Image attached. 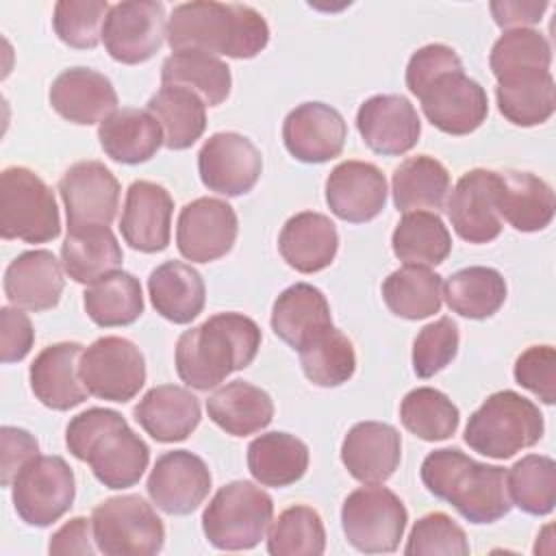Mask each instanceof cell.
<instances>
[{
	"label": "cell",
	"instance_id": "cell-1",
	"mask_svg": "<svg viewBox=\"0 0 556 556\" xmlns=\"http://www.w3.org/2000/svg\"><path fill=\"white\" fill-rule=\"evenodd\" d=\"M165 39L174 52L193 50L213 56L252 59L265 50L269 26L250 4L195 0L172 9Z\"/></svg>",
	"mask_w": 556,
	"mask_h": 556
},
{
	"label": "cell",
	"instance_id": "cell-2",
	"mask_svg": "<svg viewBox=\"0 0 556 556\" xmlns=\"http://www.w3.org/2000/svg\"><path fill=\"white\" fill-rule=\"evenodd\" d=\"M261 328L243 313H217L185 330L176 343V371L185 384L208 391L245 369L261 348Z\"/></svg>",
	"mask_w": 556,
	"mask_h": 556
},
{
	"label": "cell",
	"instance_id": "cell-3",
	"mask_svg": "<svg viewBox=\"0 0 556 556\" xmlns=\"http://www.w3.org/2000/svg\"><path fill=\"white\" fill-rule=\"evenodd\" d=\"M72 456L87 463L106 489H128L148 469L150 447L130 430L126 419L111 408H87L65 430Z\"/></svg>",
	"mask_w": 556,
	"mask_h": 556
},
{
	"label": "cell",
	"instance_id": "cell-4",
	"mask_svg": "<svg viewBox=\"0 0 556 556\" xmlns=\"http://www.w3.org/2000/svg\"><path fill=\"white\" fill-rule=\"evenodd\" d=\"M421 482L471 523H493L513 508L506 469L478 463L458 447L430 452L421 463Z\"/></svg>",
	"mask_w": 556,
	"mask_h": 556
},
{
	"label": "cell",
	"instance_id": "cell-5",
	"mask_svg": "<svg viewBox=\"0 0 556 556\" xmlns=\"http://www.w3.org/2000/svg\"><path fill=\"white\" fill-rule=\"evenodd\" d=\"M543 430L545 424L539 406L517 391L504 389L491 393L471 413L465 428V443L482 456L506 460L536 445Z\"/></svg>",
	"mask_w": 556,
	"mask_h": 556
},
{
	"label": "cell",
	"instance_id": "cell-6",
	"mask_svg": "<svg viewBox=\"0 0 556 556\" xmlns=\"http://www.w3.org/2000/svg\"><path fill=\"white\" fill-rule=\"evenodd\" d=\"M274 517L271 497L248 480L224 484L202 513L206 541L226 552L252 549L265 536Z\"/></svg>",
	"mask_w": 556,
	"mask_h": 556
},
{
	"label": "cell",
	"instance_id": "cell-7",
	"mask_svg": "<svg viewBox=\"0 0 556 556\" xmlns=\"http://www.w3.org/2000/svg\"><path fill=\"white\" fill-rule=\"evenodd\" d=\"M0 235L24 243H46L61 235L54 191L28 167L0 174Z\"/></svg>",
	"mask_w": 556,
	"mask_h": 556
},
{
	"label": "cell",
	"instance_id": "cell-8",
	"mask_svg": "<svg viewBox=\"0 0 556 556\" xmlns=\"http://www.w3.org/2000/svg\"><path fill=\"white\" fill-rule=\"evenodd\" d=\"M96 545L106 556H152L165 543V526L139 495L106 497L91 515Z\"/></svg>",
	"mask_w": 556,
	"mask_h": 556
},
{
	"label": "cell",
	"instance_id": "cell-9",
	"mask_svg": "<svg viewBox=\"0 0 556 556\" xmlns=\"http://www.w3.org/2000/svg\"><path fill=\"white\" fill-rule=\"evenodd\" d=\"M408 513L404 502L387 486L369 484L352 491L341 506V528L350 545L365 554L397 549Z\"/></svg>",
	"mask_w": 556,
	"mask_h": 556
},
{
	"label": "cell",
	"instance_id": "cell-10",
	"mask_svg": "<svg viewBox=\"0 0 556 556\" xmlns=\"http://www.w3.org/2000/svg\"><path fill=\"white\" fill-rule=\"evenodd\" d=\"M74 495V471L61 456H33L11 482L15 513L37 528L59 521L72 508Z\"/></svg>",
	"mask_w": 556,
	"mask_h": 556
},
{
	"label": "cell",
	"instance_id": "cell-11",
	"mask_svg": "<svg viewBox=\"0 0 556 556\" xmlns=\"http://www.w3.org/2000/svg\"><path fill=\"white\" fill-rule=\"evenodd\" d=\"M80 378L89 395L124 404L146 384V358L124 337H100L80 356Z\"/></svg>",
	"mask_w": 556,
	"mask_h": 556
},
{
	"label": "cell",
	"instance_id": "cell-12",
	"mask_svg": "<svg viewBox=\"0 0 556 556\" xmlns=\"http://www.w3.org/2000/svg\"><path fill=\"white\" fill-rule=\"evenodd\" d=\"M165 7L156 0H128L111 4L102 41L111 59L137 65L152 59L167 33Z\"/></svg>",
	"mask_w": 556,
	"mask_h": 556
},
{
	"label": "cell",
	"instance_id": "cell-13",
	"mask_svg": "<svg viewBox=\"0 0 556 556\" xmlns=\"http://www.w3.org/2000/svg\"><path fill=\"white\" fill-rule=\"evenodd\" d=\"M428 122L447 135H469L482 126L489 115V98L480 83L463 70L434 78L419 96Z\"/></svg>",
	"mask_w": 556,
	"mask_h": 556
},
{
	"label": "cell",
	"instance_id": "cell-14",
	"mask_svg": "<svg viewBox=\"0 0 556 556\" xmlns=\"http://www.w3.org/2000/svg\"><path fill=\"white\" fill-rule=\"evenodd\" d=\"M237 230V213L228 202L219 198H198L180 208L176 245L187 261L211 263L232 250Z\"/></svg>",
	"mask_w": 556,
	"mask_h": 556
},
{
	"label": "cell",
	"instance_id": "cell-15",
	"mask_svg": "<svg viewBox=\"0 0 556 556\" xmlns=\"http://www.w3.org/2000/svg\"><path fill=\"white\" fill-rule=\"evenodd\" d=\"M198 172L204 187L235 198L252 191L258 182L263 156L245 135L215 132L198 152Z\"/></svg>",
	"mask_w": 556,
	"mask_h": 556
},
{
	"label": "cell",
	"instance_id": "cell-16",
	"mask_svg": "<svg viewBox=\"0 0 556 556\" xmlns=\"http://www.w3.org/2000/svg\"><path fill=\"white\" fill-rule=\"evenodd\" d=\"M59 193L67 213V230L109 226L117 215L119 180L100 161L74 163L61 176Z\"/></svg>",
	"mask_w": 556,
	"mask_h": 556
},
{
	"label": "cell",
	"instance_id": "cell-17",
	"mask_svg": "<svg viewBox=\"0 0 556 556\" xmlns=\"http://www.w3.org/2000/svg\"><path fill=\"white\" fill-rule=\"evenodd\" d=\"M148 495L167 515L193 513L211 491L206 463L189 450H172L156 458L148 476Z\"/></svg>",
	"mask_w": 556,
	"mask_h": 556
},
{
	"label": "cell",
	"instance_id": "cell-18",
	"mask_svg": "<svg viewBox=\"0 0 556 556\" xmlns=\"http://www.w3.org/2000/svg\"><path fill=\"white\" fill-rule=\"evenodd\" d=\"M356 128L365 146L382 156H402L413 150L421 135V122L408 98L378 93L356 111Z\"/></svg>",
	"mask_w": 556,
	"mask_h": 556
},
{
	"label": "cell",
	"instance_id": "cell-19",
	"mask_svg": "<svg viewBox=\"0 0 556 556\" xmlns=\"http://www.w3.org/2000/svg\"><path fill=\"white\" fill-rule=\"evenodd\" d=\"M497 187L500 176L493 169L476 167L458 178L447 202V217L463 241L489 243L500 237Z\"/></svg>",
	"mask_w": 556,
	"mask_h": 556
},
{
	"label": "cell",
	"instance_id": "cell-20",
	"mask_svg": "<svg viewBox=\"0 0 556 556\" xmlns=\"http://www.w3.org/2000/svg\"><path fill=\"white\" fill-rule=\"evenodd\" d=\"M348 126L343 115L324 102H304L282 122V141L302 163H326L343 152Z\"/></svg>",
	"mask_w": 556,
	"mask_h": 556
},
{
	"label": "cell",
	"instance_id": "cell-21",
	"mask_svg": "<svg viewBox=\"0 0 556 556\" xmlns=\"http://www.w3.org/2000/svg\"><path fill=\"white\" fill-rule=\"evenodd\" d=\"M174 200L163 185L135 180L124 200L119 230L124 241L139 252L154 254L169 245Z\"/></svg>",
	"mask_w": 556,
	"mask_h": 556
},
{
	"label": "cell",
	"instance_id": "cell-22",
	"mask_svg": "<svg viewBox=\"0 0 556 556\" xmlns=\"http://www.w3.org/2000/svg\"><path fill=\"white\" fill-rule=\"evenodd\" d=\"M326 202L343 222H369L387 204V178L374 163L343 161L326 178Z\"/></svg>",
	"mask_w": 556,
	"mask_h": 556
},
{
	"label": "cell",
	"instance_id": "cell-23",
	"mask_svg": "<svg viewBox=\"0 0 556 556\" xmlns=\"http://www.w3.org/2000/svg\"><path fill=\"white\" fill-rule=\"evenodd\" d=\"M83 345L76 341L52 343L43 348L28 371L35 397L52 410H70L89 395L80 378Z\"/></svg>",
	"mask_w": 556,
	"mask_h": 556
},
{
	"label": "cell",
	"instance_id": "cell-24",
	"mask_svg": "<svg viewBox=\"0 0 556 556\" xmlns=\"http://www.w3.org/2000/svg\"><path fill=\"white\" fill-rule=\"evenodd\" d=\"M341 460L358 482L380 484L395 473L402 460V437L391 424L358 421L341 443Z\"/></svg>",
	"mask_w": 556,
	"mask_h": 556
},
{
	"label": "cell",
	"instance_id": "cell-25",
	"mask_svg": "<svg viewBox=\"0 0 556 556\" xmlns=\"http://www.w3.org/2000/svg\"><path fill=\"white\" fill-rule=\"evenodd\" d=\"M50 104L63 119L89 126L117 111V93L104 74L89 67H70L52 80Z\"/></svg>",
	"mask_w": 556,
	"mask_h": 556
},
{
	"label": "cell",
	"instance_id": "cell-26",
	"mask_svg": "<svg viewBox=\"0 0 556 556\" xmlns=\"http://www.w3.org/2000/svg\"><path fill=\"white\" fill-rule=\"evenodd\" d=\"M63 287L61 263L50 250L22 252L4 271V295L9 302L33 313L56 306Z\"/></svg>",
	"mask_w": 556,
	"mask_h": 556
},
{
	"label": "cell",
	"instance_id": "cell-27",
	"mask_svg": "<svg viewBox=\"0 0 556 556\" xmlns=\"http://www.w3.org/2000/svg\"><path fill=\"white\" fill-rule=\"evenodd\" d=\"M137 424L159 443L185 441L200 424V400L185 387H152L132 410Z\"/></svg>",
	"mask_w": 556,
	"mask_h": 556
},
{
	"label": "cell",
	"instance_id": "cell-28",
	"mask_svg": "<svg viewBox=\"0 0 556 556\" xmlns=\"http://www.w3.org/2000/svg\"><path fill=\"white\" fill-rule=\"evenodd\" d=\"M278 250L289 267L300 274L326 269L339 250V232L330 217L302 211L289 217L278 235Z\"/></svg>",
	"mask_w": 556,
	"mask_h": 556
},
{
	"label": "cell",
	"instance_id": "cell-29",
	"mask_svg": "<svg viewBox=\"0 0 556 556\" xmlns=\"http://www.w3.org/2000/svg\"><path fill=\"white\" fill-rule=\"evenodd\" d=\"M497 211L515 230L536 232L549 226L556 208V198L552 187L530 174L519 169L497 172Z\"/></svg>",
	"mask_w": 556,
	"mask_h": 556
},
{
	"label": "cell",
	"instance_id": "cell-30",
	"mask_svg": "<svg viewBox=\"0 0 556 556\" xmlns=\"http://www.w3.org/2000/svg\"><path fill=\"white\" fill-rule=\"evenodd\" d=\"M98 139L106 156L117 163L137 165L150 161L163 146V130L146 109H117L100 122Z\"/></svg>",
	"mask_w": 556,
	"mask_h": 556
},
{
	"label": "cell",
	"instance_id": "cell-31",
	"mask_svg": "<svg viewBox=\"0 0 556 556\" xmlns=\"http://www.w3.org/2000/svg\"><path fill=\"white\" fill-rule=\"evenodd\" d=\"M328 326H332L330 304L326 295L308 282L287 287L271 306V330L293 350H300Z\"/></svg>",
	"mask_w": 556,
	"mask_h": 556
},
{
	"label": "cell",
	"instance_id": "cell-32",
	"mask_svg": "<svg viewBox=\"0 0 556 556\" xmlns=\"http://www.w3.org/2000/svg\"><path fill=\"white\" fill-rule=\"evenodd\" d=\"M148 293L156 313L174 324H189L195 319L206 300V287L200 271L180 261H165L154 267L148 278Z\"/></svg>",
	"mask_w": 556,
	"mask_h": 556
},
{
	"label": "cell",
	"instance_id": "cell-33",
	"mask_svg": "<svg viewBox=\"0 0 556 556\" xmlns=\"http://www.w3.org/2000/svg\"><path fill=\"white\" fill-rule=\"evenodd\" d=\"M206 413L224 432L248 437L271 424L274 402L261 387L245 380H232L208 395Z\"/></svg>",
	"mask_w": 556,
	"mask_h": 556
},
{
	"label": "cell",
	"instance_id": "cell-34",
	"mask_svg": "<svg viewBox=\"0 0 556 556\" xmlns=\"http://www.w3.org/2000/svg\"><path fill=\"white\" fill-rule=\"evenodd\" d=\"M500 113L515 126H539L556 109V87L549 70L517 72L497 78L495 87Z\"/></svg>",
	"mask_w": 556,
	"mask_h": 556
},
{
	"label": "cell",
	"instance_id": "cell-35",
	"mask_svg": "<svg viewBox=\"0 0 556 556\" xmlns=\"http://www.w3.org/2000/svg\"><path fill=\"white\" fill-rule=\"evenodd\" d=\"M124 261L122 245L109 226H83L67 230L61 245V263L67 276L80 285H93Z\"/></svg>",
	"mask_w": 556,
	"mask_h": 556
},
{
	"label": "cell",
	"instance_id": "cell-36",
	"mask_svg": "<svg viewBox=\"0 0 556 556\" xmlns=\"http://www.w3.org/2000/svg\"><path fill=\"white\" fill-rule=\"evenodd\" d=\"M248 469L261 486H289L308 469V447L289 432H267L248 445Z\"/></svg>",
	"mask_w": 556,
	"mask_h": 556
},
{
	"label": "cell",
	"instance_id": "cell-37",
	"mask_svg": "<svg viewBox=\"0 0 556 556\" xmlns=\"http://www.w3.org/2000/svg\"><path fill=\"white\" fill-rule=\"evenodd\" d=\"M450 187V172L441 161L428 154H417L402 161L391 178L393 204L402 213L419 208H432L437 213L443 208Z\"/></svg>",
	"mask_w": 556,
	"mask_h": 556
},
{
	"label": "cell",
	"instance_id": "cell-38",
	"mask_svg": "<svg viewBox=\"0 0 556 556\" xmlns=\"http://www.w3.org/2000/svg\"><path fill=\"white\" fill-rule=\"evenodd\" d=\"M148 111L161 124L163 146L169 150L193 146L206 128V104L178 85H163L148 100Z\"/></svg>",
	"mask_w": 556,
	"mask_h": 556
},
{
	"label": "cell",
	"instance_id": "cell-39",
	"mask_svg": "<svg viewBox=\"0 0 556 556\" xmlns=\"http://www.w3.org/2000/svg\"><path fill=\"white\" fill-rule=\"evenodd\" d=\"M163 85H178L193 91L206 106H219L230 93V67L206 52H174L161 67Z\"/></svg>",
	"mask_w": 556,
	"mask_h": 556
},
{
	"label": "cell",
	"instance_id": "cell-40",
	"mask_svg": "<svg viewBox=\"0 0 556 556\" xmlns=\"http://www.w3.org/2000/svg\"><path fill=\"white\" fill-rule=\"evenodd\" d=\"M382 300L397 317L426 319L441 308L443 280L430 267L404 265L384 278Z\"/></svg>",
	"mask_w": 556,
	"mask_h": 556
},
{
	"label": "cell",
	"instance_id": "cell-41",
	"mask_svg": "<svg viewBox=\"0 0 556 556\" xmlns=\"http://www.w3.org/2000/svg\"><path fill=\"white\" fill-rule=\"evenodd\" d=\"M83 304L96 326H130L143 313L141 285L132 274L117 269L89 285L83 293Z\"/></svg>",
	"mask_w": 556,
	"mask_h": 556
},
{
	"label": "cell",
	"instance_id": "cell-42",
	"mask_svg": "<svg viewBox=\"0 0 556 556\" xmlns=\"http://www.w3.org/2000/svg\"><path fill=\"white\" fill-rule=\"evenodd\" d=\"M391 248L404 265L430 267L447 258L452 237L437 213L410 211L397 222L391 235Z\"/></svg>",
	"mask_w": 556,
	"mask_h": 556
},
{
	"label": "cell",
	"instance_id": "cell-43",
	"mask_svg": "<svg viewBox=\"0 0 556 556\" xmlns=\"http://www.w3.org/2000/svg\"><path fill=\"white\" fill-rule=\"evenodd\" d=\"M447 306L467 319H486L495 315L506 300V282L493 267H465L443 285Z\"/></svg>",
	"mask_w": 556,
	"mask_h": 556
},
{
	"label": "cell",
	"instance_id": "cell-44",
	"mask_svg": "<svg viewBox=\"0 0 556 556\" xmlns=\"http://www.w3.org/2000/svg\"><path fill=\"white\" fill-rule=\"evenodd\" d=\"M298 352L304 376L317 387H339L354 376V345L334 326L319 330Z\"/></svg>",
	"mask_w": 556,
	"mask_h": 556
},
{
	"label": "cell",
	"instance_id": "cell-45",
	"mask_svg": "<svg viewBox=\"0 0 556 556\" xmlns=\"http://www.w3.org/2000/svg\"><path fill=\"white\" fill-rule=\"evenodd\" d=\"M400 419L408 432L424 441H445L456 432L460 413L443 391L417 387L404 395Z\"/></svg>",
	"mask_w": 556,
	"mask_h": 556
},
{
	"label": "cell",
	"instance_id": "cell-46",
	"mask_svg": "<svg viewBox=\"0 0 556 556\" xmlns=\"http://www.w3.org/2000/svg\"><path fill=\"white\" fill-rule=\"evenodd\" d=\"M510 502L528 515H549L556 504V463L543 454H528L506 471Z\"/></svg>",
	"mask_w": 556,
	"mask_h": 556
},
{
	"label": "cell",
	"instance_id": "cell-47",
	"mask_svg": "<svg viewBox=\"0 0 556 556\" xmlns=\"http://www.w3.org/2000/svg\"><path fill=\"white\" fill-rule=\"evenodd\" d=\"M324 549V521L311 506L295 504L285 508L269 528L267 552L271 556H319Z\"/></svg>",
	"mask_w": 556,
	"mask_h": 556
},
{
	"label": "cell",
	"instance_id": "cell-48",
	"mask_svg": "<svg viewBox=\"0 0 556 556\" xmlns=\"http://www.w3.org/2000/svg\"><path fill=\"white\" fill-rule=\"evenodd\" d=\"M552 48L543 33L534 28L506 30L491 48L489 65L495 78L517 72L549 70Z\"/></svg>",
	"mask_w": 556,
	"mask_h": 556
},
{
	"label": "cell",
	"instance_id": "cell-49",
	"mask_svg": "<svg viewBox=\"0 0 556 556\" xmlns=\"http://www.w3.org/2000/svg\"><path fill=\"white\" fill-rule=\"evenodd\" d=\"M111 4L106 0H61L54 4L52 26L56 37L72 48H96Z\"/></svg>",
	"mask_w": 556,
	"mask_h": 556
},
{
	"label": "cell",
	"instance_id": "cell-50",
	"mask_svg": "<svg viewBox=\"0 0 556 556\" xmlns=\"http://www.w3.org/2000/svg\"><path fill=\"white\" fill-rule=\"evenodd\" d=\"M406 556H467L469 541L465 530L445 513L419 517L404 547Z\"/></svg>",
	"mask_w": 556,
	"mask_h": 556
},
{
	"label": "cell",
	"instance_id": "cell-51",
	"mask_svg": "<svg viewBox=\"0 0 556 556\" xmlns=\"http://www.w3.org/2000/svg\"><path fill=\"white\" fill-rule=\"evenodd\" d=\"M458 352V326L452 317L426 324L413 341V369L419 378H432L445 369Z\"/></svg>",
	"mask_w": 556,
	"mask_h": 556
},
{
	"label": "cell",
	"instance_id": "cell-52",
	"mask_svg": "<svg viewBox=\"0 0 556 556\" xmlns=\"http://www.w3.org/2000/svg\"><path fill=\"white\" fill-rule=\"evenodd\" d=\"M515 380L541 402H556V352L552 345H532L515 361Z\"/></svg>",
	"mask_w": 556,
	"mask_h": 556
},
{
	"label": "cell",
	"instance_id": "cell-53",
	"mask_svg": "<svg viewBox=\"0 0 556 556\" xmlns=\"http://www.w3.org/2000/svg\"><path fill=\"white\" fill-rule=\"evenodd\" d=\"M463 70L460 56L445 43H428L413 52L406 65V87L413 96H421L424 89L441 74Z\"/></svg>",
	"mask_w": 556,
	"mask_h": 556
},
{
	"label": "cell",
	"instance_id": "cell-54",
	"mask_svg": "<svg viewBox=\"0 0 556 556\" xmlns=\"http://www.w3.org/2000/svg\"><path fill=\"white\" fill-rule=\"evenodd\" d=\"M35 343V330L26 313L17 306L0 308V361L17 363L22 361Z\"/></svg>",
	"mask_w": 556,
	"mask_h": 556
},
{
	"label": "cell",
	"instance_id": "cell-55",
	"mask_svg": "<svg viewBox=\"0 0 556 556\" xmlns=\"http://www.w3.org/2000/svg\"><path fill=\"white\" fill-rule=\"evenodd\" d=\"M0 443H2V460H0V482L2 486H11L15 473L22 469L24 463H28L39 452L37 439L15 426H2L0 428Z\"/></svg>",
	"mask_w": 556,
	"mask_h": 556
},
{
	"label": "cell",
	"instance_id": "cell-56",
	"mask_svg": "<svg viewBox=\"0 0 556 556\" xmlns=\"http://www.w3.org/2000/svg\"><path fill=\"white\" fill-rule=\"evenodd\" d=\"M93 536V523L87 517H74L63 523L52 536L48 552L50 554H87L91 556L98 545Z\"/></svg>",
	"mask_w": 556,
	"mask_h": 556
},
{
	"label": "cell",
	"instance_id": "cell-57",
	"mask_svg": "<svg viewBox=\"0 0 556 556\" xmlns=\"http://www.w3.org/2000/svg\"><path fill=\"white\" fill-rule=\"evenodd\" d=\"M549 2L545 0H493L489 4L493 20L500 28H526L530 24H539Z\"/></svg>",
	"mask_w": 556,
	"mask_h": 556
}]
</instances>
